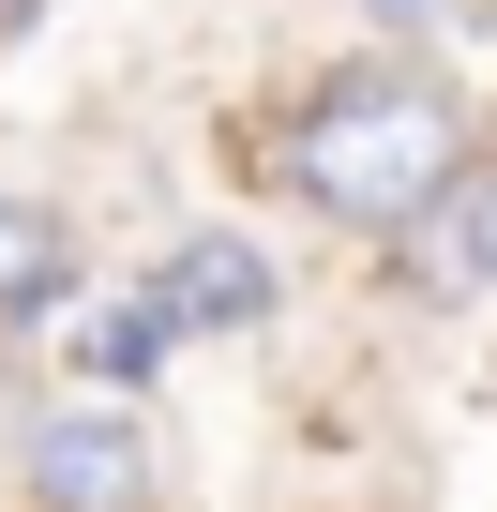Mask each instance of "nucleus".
<instances>
[{
	"label": "nucleus",
	"mask_w": 497,
	"mask_h": 512,
	"mask_svg": "<svg viewBox=\"0 0 497 512\" xmlns=\"http://www.w3.org/2000/svg\"><path fill=\"white\" fill-rule=\"evenodd\" d=\"M377 256H392L407 302H497V136H482V151H467V166H452Z\"/></svg>",
	"instance_id": "7ed1b4c3"
},
{
	"label": "nucleus",
	"mask_w": 497,
	"mask_h": 512,
	"mask_svg": "<svg viewBox=\"0 0 497 512\" xmlns=\"http://www.w3.org/2000/svg\"><path fill=\"white\" fill-rule=\"evenodd\" d=\"M362 16H377L392 46H437V16H452V0H362Z\"/></svg>",
	"instance_id": "0eeeda50"
},
{
	"label": "nucleus",
	"mask_w": 497,
	"mask_h": 512,
	"mask_svg": "<svg viewBox=\"0 0 497 512\" xmlns=\"http://www.w3.org/2000/svg\"><path fill=\"white\" fill-rule=\"evenodd\" d=\"M467 151H482V121H467V91H452L422 46H362V61L302 76V91L257 121V181H272L302 226H332V241H392Z\"/></svg>",
	"instance_id": "f257e3e1"
},
{
	"label": "nucleus",
	"mask_w": 497,
	"mask_h": 512,
	"mask_svg": "<svg viewBox=\"0 0 497 512\" xmlns=\"http://www.w3.org/2000/svg\"><path fill=\"white\" fill-rule=\"evenodd\" d=\"M16 482H31V512H151V422L121 392H61L31 422Z\"/></svg>",
	"instance_id": "f03ea898"
},
{
	"label": "nucleus",
	"mask_w": 497,
	"mask_h": 512,
	"mask_svg": "<svg viewBox=\"0 0 497 512\" xmlns=\"http://www.w3.org/2000/svg\"><path fill=\"white\" fill-rule=\"evenodd\" d=\"M136 287L166 302V332H181V347H226V332H272V302H287V272H272V241H241V226H196V241H166V256H151Z\"/></svg>",
	"instance_id": "20e7f679"
},
{
	"label": "nucleus",
	"mask_w": 497,
	"mask_h": 512,
	"mask_svg": "<svg viewBox=\"0 0 497 512\" xmlns=\"http://www.w3.org/2000/svg\"><path fill=\"white\" fill-rule=\"evenodd\" d=\"M61 362H76V392H151V377L181 362V332H166L151 287H121V302H76V317H61Z\"/></svg>",
	"instance_id": "423d86ee"
},
{
	"label": "nucleus",
	"mask_w": 497,
	"mask_h": 512,
	"mask_svg": "<svg viewBox=\"0 0 497 512\" xmlns=\"http://www.w3.org/2000/svg\"><path fill=\"white\" fill-rule=\"evenodd\" d=\"M76 302H91L76 211H61V196H16V181H0V332H61Z\"/></svg>",
	"instance_id": "39448f33"
}]
</instances>
